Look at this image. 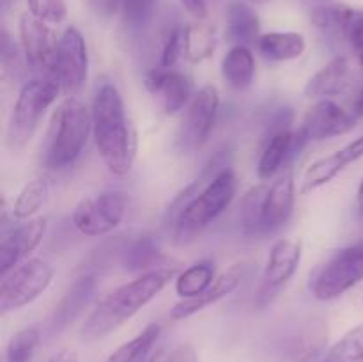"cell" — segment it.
<instances>
[{"mask_svg":"<svg viewBox=\"0 0 363 362\" xmlns=\"http://www.w3.org/2000/svg\"><path fill=\"white\" fill-rule=\"evenodd\" d=\"M206 170L190 187L184 188L169 209L174 226V241L186 245L202 233L213 220L230 206L238 192V177L233 169L222 167L213 174Z\"/></svg>","mask_w":363,"mask_h":362,"instance_id":"obj_1","label":"cell"},{"mask_svg":"<svg viewBox=\"0 0 363 362\" xmlns=\"http://www.w3.org/2000/svg\"><path fill=\"white\" fill-rule=\"evenodd\" d=\"M177 275V266H158L113 290L85 318L80 337L85 343H94L116 332L149 302L155 300L165 290L167 284L176 280Z\"/></svg>","mask_w":363,"mask_h":362,"instance_id":"obj_2","label":"cell"},{"mask_svg":"<svg viewBox=\"0 0 363 362\" xmlns=\"http://www.w3.org/2000/svg\"><path fill=\"white\" fill-rule=\"evenodd\" d=\"M92 137L99 158L110 172L124 176L137 158V133L130 123L123 96L110 82H103L92 98Z\"/></svg>","mask_w":363,"mask_h":362,"instance_id":"obj_3","label":"cell"},{"mask_svg":"<svg viewBox=\"0 0 363 362\" xmlns=\"http://www.w3.org/2000/svg\"><path fill=\"white\" fill-rule=\"evenodd\" d=\"M92 131L91 110L82 99L67 96L50 117L41 146V163L46 169L62 170L73 165L84 153Z\"/></svg>","mask_w":363,"mask_h":362,"instance_id":"obj_4","label":"cell"},{"mask_svg":"<svg viewBox=\"0 0 363 362\" xmlns=\"http://www.w3.org/2000/svg\"><path fill=\"white\" fill-rule=\"evenodd\" d=\"M328 344V323L321 316H298L280 323L262 343L269 362H314Z\"/></svg>","mask_w":363,"mask_h":362,"instance_id":"obj_5","label":"cell"},{"mask_svg":"<svg viewBox=\"0 0 363 362\" xmlns=\"http://www.w3.org/2000/svg\"><path fill=\"white\" fill-rule=\"evenodd\" d=\"M60 92L62 87L52 78H32L21 85L7 123L6 141L11 151H21L30 142L43 116Z\"/></svg>","mask_w":363,"mask_h":362,"instance_id":"obj_6","label":"cell"},{"mask_svg":"<svg viewBox=\"0 0 363 362\" xmlns=\"http://www.w3.org/2000/svg\"><path fill=\"white\" fill-rule=\"evenodd\" d=\"M55 277V270L41 258H30L4 273L0 280V311H18L41 297Z\"/></svg>","mask_w":363,"mask_h":362,"instance_id":"obj_7","label":"cell"},{"mask_svg":"<svg viewBox=\"0 0 363 362\" xmlns=\"http://www.w3.org/2000/svg\"><path fill=\"white\" fill-rule=\"evenodd\" d=\"M363 280V240L339 248L312 283V295L318 300L328 302L342 297L346 291Z\"/></svg>","mask_w":363,"mask_h":362,"instance_id":"obj_8","label":"cell"},{"mask_svg":"<svg viewBox=\"0 0 363 362\" xmlns=\"http://www.w3.org/2000/svg\"><path fill=\"white\" fill-rule=\"evenodd\" d=\"M218 110L220 96L215 85L208 84L199 89L184 109V116L176 133V148L186 155L202 149L215 128Z\"/></svg>","mask_w":363,"mask_h":362,"instance_id":"obj_9","label":"cell"},{"mask_svg":"<svg viewBox=\"0 0 363 362\" xmlns=\"http://www.w3.org/2000/svg\"><path fill=\"white\" fill-rule=\"evenodd\" d=\"M126 195L119 190H105L82 199L74 208L73 226L84 236L98 238L110 234L121 226L126 215Z\"/></svg>","mask_w":363,"mask_h":362,"instance_id":"obj_10","label":"cell"},{"mask_svg":"<svg viewBox=\"0 0 363 362\" xmlns=\"http://www.w3.org/2000/svg\"><path fill=\"white\" fill-rule=\"evenodd\" d=\"M20 45L23 60L28 70L35 75L34 78H52L55 71L57 39L55 32L34 14L25 13L20 18Z\"/></svg>","mask_w":363,"mask_h":362,"instance_id":"obj_11","label":"cell"},{"mask_svg":"<svg viewBox=\"0 0 363 362\" xmlns=\"http://www.w3.org/2000/svg\"><path fill=\"white\" fill-rule=\"evenodd\" d=\"M53 77L66 94L80 91L89 78L87 45L82 32L73 25L67 27L59 38Z\"/></svg>","mask_w":363,"mask_h":362,"instance_id":"obj_12","label":"cell"},{"mask_svg":"<svg viewBox=\"0 0 363 362\" xmlns=\"http://www.w3.org/2000/svg\"><path fill=\"white\" fill-rule=\"evenodd\" d=\"M301 254H303V243L296 238H282L273 245L262 272V300L272 298L293 279L300 268Z\"/></svg>","mask_w":363,"mask_h":362,"instance_id":"obj_13","label":"cell"},{"mask_svg":"<svg viewBox=\"0 0 363 362\" xmlns=\"http://www.w3.org/2000/svg\"><path fill=\"white\" fill-rule=\"evenodd\" d=\"M357 119L353 112L344 110L333 99L323 98L307 110L300 128L307 135L308 142H319L351 131L357 126Z\"/></svg>","mask_w":363,"mask_h":362,"instance_id":"obj_14","label":"cell"},{"mask_svg":"<svg viewBox=\"0 0 363 362\" xmlns=\"http://www.w3.org/2000/svg\"><path fill=\"white\" fill-rule=\"evenodd\" d=\"M46 224L48 220L45 216H38L11 227V231H4L0 241V275L30 259V254L45 238Z\"/></svg>","mask_w":363,"mask_h":362,"instance_id":"obj_15","label":"cell"},{"mask_svg":"<svg viewBox=\"0 0 363 362\" xmlns=\"http://www.w3.org/2000/svg\"><path fill=\"white\" fill-rule=\"evenodd\" d=\"M144 85L151 94L158 96L167 116L181 112L194 98V84L190 78L174 67H155L144 77Z\"/></svg>","mask_w":363,"mask_h":362,"instance_id":"obj_16","label":"cell"},{"mask_svg":"<svg viewBox=\"0 0 363 362\" xmlns=\"http://www.w3.org/2000/svg\"><path fill=\"white\" fill-rule=\"evenodd\" d=\"M307 144L308 138L301 128H298V130L286 128V130L272 131L257 163L259 177L261 180L275 177L282 170V167L287 162H291L294 156L300 155V151Z\"/></svg>","mask_w":363,"mask_h":362,"instance_id":"obj_17","label":"cell"},{"mask_svg":"<svg viewBox=\"0 0 363 362\" xmlns=\"http://www.w3.org/2000/svg\"><path fill=\"white\" fill-rule=\"evenodd\" d=\"M247 275V265L245 263H238L233 265L230 268H227L225 272L220 273L215 280H213L211 286L204 291V293L197 295L194 298H183L181 302H177L176 305L170 311V318L179 322V319L190 318V316L197 314V312L204 311L209 305L216 304L222 298L229 297L230 293L240 287L241 280Z\"/></svg>","mask_w":363,"mask_h":362,"instance_id":"obj_18","label":"cell"},{"mask_svg":"<svg viewBox=\"0 0 363 362\" xmlns=\"http://www.w3.org/2000/svg\"><path fill=\"white\" fill-rule=\"evenodd\" d=\"M296 190H294V176L284 172L268 187L261 209V234L275 233L286 226L294 212Z\"/></svg>","mask_w":363,"mask_h":362,"instance_id":"obj_19","label":"cell"},{"mask_svg":"<svg viewBox=\"0 0 363 362\" xmlns=\"http://www.w3.org/2000/svg\"><path fill=\"white\" fill-rule=\"evenodd\" d=\"M363 156V133L357 137L354 141L347 142L344 148L337 149L332 155L323 156V158L315 160L305 172L303 181H301L300 194H308V192L315 190V188L323 187V185L330 183L335 180L347 165L354 163Z\"/></svg>","mask_w":363,"mask_h":362,"instance_id":"obj_20","label":"cell"},{"mask_svg":"<svg viewBox=\"0 0 363 362\" xmlns=\"http://www.w3.org/2000/svg\"><path fill=\"white\" fill-rule=\"evenodd\" d=\"M353 82L354 66L350 57H335L308 78L307 85H305V96L315 99L335 98V96L347 92Z\"/></svg>","mask_w":363,"mask_h":362,"instance_id":"obj_21","label":"cell"},{"mask_svg":"<svg viewBox=\"0 0 363 362\" xmlns=\"http://www.w3.org/2000/svg\"><path fill=\"white\" fill-rule=\"evenodd\" d=\"M225 38L234 46L257 45L261 38V21L248 2H230L225 13Z\"/></svg>","mask_w":363,"mask_h":362,"instance_id":"obj_22","label":"cell"},{"mask_svg":"<svg viewBox=\"0 0 363 362\" xmlns=\"http://www.w3.org/2000/svg\"><path fill=\"white\" fill-rule=\"evenodd\" d=\"M92 290H94V277L92 275H82L71 284L53 312L52 323H50V330L53 334L60 332L64 327L69 325L80 314L82 309L87 305L89 298H91Z\"/></svg>","mask_w":363,"mask_h":362,"instance_id":"obj_23","label":"cell"},{"mask_svg":"<svg viewBox=\"0 0 363 362\" xmlns=\"http://www.w3.org/2000/svg\"><path fill=\"white\" fill-rule=\"evenodd\" d=\"M257 50L266 60L286 62L303 55L307 41L298 32H266L257 39Z\"/></svg>","mask_w":363,"mask_h":362,"instance_id":"obj_24","label":"cell"},{"mask_svg":"<svg viewBox=\"0 0 363 362\" xmlns=\"http://www.w3.org/2000/svg\"><path fill=\"white\" fill-rule=\"evenodd\" d=\"M222 77L234 91H247L255 78V59L248 46H233L222 60Z\"/></svg>","mask_w":363,"mask_h":362,"instance_id":"obj_25","label":"cell"},{"mask_svg":"<svg viewBox=\"0 0 363 362\" xmlns=\"http://www.w3.org/2000/svg\"><path fill=\"white\" fill-rule=\"evenodd\" d=\"M50 188H52V183L45 176L34 177L32 181H28L18 192L16 199H14L13 206H11V215H13V219L30 220L43 208L46 199H48Z\"/></svg>","mask_w":363,"mask_h":362,"instance_id":"obj_26","label":"cell"},{"mask_svg":"<svg viewBox=\"0 0 363 362\" xmlns=\"http://www.w3.org/2000/svg\"><path fill=\"white\" fill-rule=\"evenodd\" d=\"M160 334H162V327L156 325V323H151L138 336H135L133 339L121 344L106 358V362H147L149 357L152 355V348L158 343Z\"/></svg>","mask_w":363,"mask_h":362,"instance_id":"obj_27","label":"cell"},{"mask_svg":"<svg viewBox=\"0 0 363 362\" xmlns=\"http://www.w3.org/2000/svg\"><path fill=\"white\" fill-rule=\"evenodd\" d=\"M162 261L163 256L158 245L149 236L135 238L123 251V266L130 272H149L162 266Z\"/></svg>","mask_w":363,"mask_h":362,"instance_id":"obj_28","label":"cell"},{"mask_svg":"<svg viewBox=\"0 0 363 362\" xmlns=\"http://www.w3.org/2000/svg\"><path fill=\"white\" fill-rule=\"evenodd\" d=\"M216 48V34L215 27L208 23H191L184 27V52L183 57H186L191 62H202L208 57L213 55Z\"/></svg>","mask_w":363,"mask_h":362,"instance_id":"obj_29","label":"cell"},{"mask_svg":"<svg viewBox=\"0 0 363 362\" xmlns=\"http://www.w3.org/2000/svg\"><path fill=\"white\" fill-rule=\"evenodd\" d=\"M215 265L208 259L188 266L176 277V293L183 298H194L204 293L215 280Z\"/></svg>","mask_w":363,"mask_h":362,"instance_id":"obj_30","label":"cell"},{"mask_svg":"<svg viewBox=\"0 0 363 362\" xmlns=\"http://www.w3.org/2000/svg\"><path fill=\"white\" fill-rule=\"evenodd\" d=\"M41 343V329L38 325H28L11 336L6 348L7 362H30Z\"/></svg>","mask_w":363,"mask_h":362,"instance_id":"obj_31","label":"cell"},{"mask_svg":"<svg viewBox=\"0 0 363 362\" xmlns=\"http://www.w3.org/2000/svg\"><path fill=\"white\" fill-rule=\"evenodd\" d=\"M353 7L346 4H323L312 9L311 21L326 34H335L342 38V31Z\"/></svg>","mask_w":363,"mask_h":362,"instance_id":"obj_32","label":"cell"},{"mask_svg":"<svg viewBox=\"0 0 363 362\" xmlns=\"http://www.w3.org/2000/svg\"><path fill=\"white\" fill-rule=\"evenodd\" d=\"M323 362H363V325L347 330L328 351Z\"/></svg>","mask_w":363,"mask_h":362,"instance_id":"obj_33","label":"cell"},{"mask_svg":"<svg viewBox=\"0 0 363 362\" xmlns=\"http://www.w3.org/2000/svg\"><path fill=\"white\" fill-rule=\"evenodd\" d=\"M268 187L257 185L245 194L241 201V227L247 234H261V209Z\"/></svg>","mask_w":363,"mask_h":362,"instance_id":"obj_34","label":"cell"},{"mask_svg":"<svg viewBox=\"0 0 363 362\" xmlns=\"http://www.w3.org/2000/svg\"><path fill=\"white\" fill-rule=\"evenodd\" d=\"M158 0H121L124 23L131 28H142L152 20Z\"/></svg>","mask_w":363,"mask_h":362,"instance_id":"obj_35","label":"cell"},{"mask_svg":"<svg viewBox=\"0 0 363 362\" xmlns=\"http://www.w3.org/2000/svg\"><path fill=\"white\" fill-rule=\"evenodd\" d=\"M28 11L45 23H62L67 16V0H27Z\"/></svg>","mask_w":363,"mask_h":362,"instance_id":"obj_36","label":"cell"},{"mask_svg":"<svg viewBox=\"0 0 363 362\" xmlns=\"http://www.w3.org/2000/svg\"><path fill=\"white\" fill-rule=\"evenodd\" d=\"M342 38L350 45L357 62L363 66V9H353L342 31Z\"/></svg>","mask_w":363,"mask_h":362,"instance_id":"obj_37","label":"cell"},{"mask_svg":"<svg viewBox=\"0 0 363 362\" xmlns=\"http://www.w3.org/2000/svg\"><path fill=\"white\" fill-rule=\"evenodd\" d=\"M184 52V27L170 28L160 53V66L174 67Z\"/></svg>","mask_w":363,"mask_h":362,"instance_id":"obj_38","label":"cell"},{"mask_svg":"<svg viewBox=\"0 0 363 362\" xmlns=\"http://www.w3.org/2000/svg\"><path fill=\"white\" fill-rule=\"evenodd\" d=\"M0 59H2L4 75L14 73L20 66V52L11 35L6 31L2 32V43H0Z\"/></svg>","mask_w":363,"mask_h":362,"instance_id":"obj_39","label":"cell"},{"mask_svg":"<svg viewBox=\"0 0 363 362\" xmlns=\"http://www.w3.org/2000/svg\"><path fill=\"white\" fill-rule=\"evenodd\" d=\"M87 2L92 13L101 18H112L121 7V0H87Z\"/></svg>","mask_w":363,"mask_h":362,"instance_id":"obj_40","label":"cell"},{"mask_svg":"<svg viewBox=\"0 0 363 362\" xmlns=\"http://www.w3.org/2000/svg\"><path fill=\"white\" fill-rule=\"evenodd\" d=\"M165 362H199L197 357V351L195 348L191 346L190 343H183V344H177L170 355L167 357Z\"/></svg>","mask_w":363,"mask_h":362,"instance_id":"obj_41","label":"cell"},{"mask_svg":"<svg viewBox=\"0 0 363 362\" xmlns=\"http://www.w3.org/2000/svg\"><path fill=\"white\" fill-rule=\"evenodd\" d=\"M181 4H183L188 13L194 14L199 20L206 18V13H208V4H206V0H181Z\"/></svg>","mask_w":363,"mask_h":362,"instance_id":"obj_42","label":"cell"},{"mask_svg":"<svg viewBox=\"0 0 363 362\" xmlns=\"http://www.w3.org/2000/svg\"><path fill=\"white\" fill-rule=\"evenodd\" d=\"M46 362H78V353L74 350H60L53 353Z\"/></svg>","mask_w":363,"mask_h":362,"instance_id":"obj_43","label":"cell"},{"mask_svg":"<svg viewBox=\"0 0 363 362\" xmlns=\"http://www.w3.org/2000/svg\"><path fill=\"white\" fill-rule=\"evenodd\" d=\"M351 112L354 114L357 117H363V80L360 82L357 89V94H354L353 99V110Z\"/></svg>","mask_w":363,"mask_h":362,"instance_id":"obj_44","label":"cell"},{"mask_svg":"<svg viewBox=\"0 0 363 362\" xmlns=\"http://www.w3.org/2000/svg\"><path fill=\"white\" fill-rule=\"evenodd\" d=\"M357 206H358V212H360V215L363 216V177L360 181V187H358V192H357Z\"/></svg>","mask_w":363,"mask_h":362,"instance_id":"obj_45","label":"cell"},{"mask_svg":"<svg viewBox=\"0 0 363 362\" xmlns=\"http://www.w3.org/2000/svg\"><path fill=\"white\" fill-rule=\"evenodd\" d=\"M245 2H248V4H268V2H272V0H245Z\"/></svg>","mask_w":363,"mask_h":362,"instance_id":"obj_46","label":"cell"},{"mask_svg":"<svg viewBox=\"0 0 363 362\" xmlns=\"http://www.w3.org/2000/svg\"><path fill=\"white\" fill-rule=\"evenodd\" d=\"M0 2H2V7H9V6H13L16 0H0Z\"/></svg>","mask_w":363,"mask_h":362,"instance_id":"obj_47","label":"cell"},{"mask_svg":"<svg viewBox=\"0 0 363 362\" xmlns=\"http://www.w3.org/2000/svg\"><path fill=\"white\" fill-rule=\"evenodd\" d=\"M160 355H162V353H160V351H158V353H152L151 357H149V361H147V362H158Z\"/></svg>","mask_w":363,"mask_h":362,"instance_id":"obj_48","label":"cell"},{"mask_svg":"<svg viewBox=\"0 0 363 362\" xmlns=\"http://www.w3.org/2000/svg\"><path fill=\"white\" fill-rule=\"evenodd\" d=\"M314 362H323V361H314Z\"/></svg>","mask_w":363,"mask_h":362,"instance_id":"obj_49","label":"cell"}]
</instances>
